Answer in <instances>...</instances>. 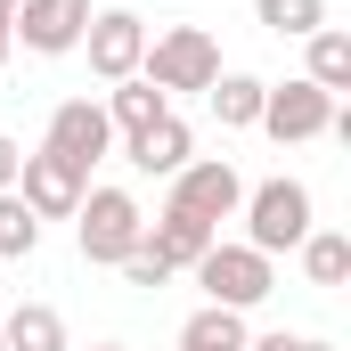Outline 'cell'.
Wrapping results in <instances>:
<instances>
[{
    "label": "cell",
    "instance_id": "cell-16",
    "mask_svg": "<svg viewBox=\"0 0 351 351\" xmlns=\"http://www.w3.org/2000/svg\"><path fill=\"white\" fill-rule=\"evenodd\" d=\"M0 343H8V351H74L58 302H16V311L0 319Z\"/></svg>",
    "mask_w": 351,
    "mask_h": 351
},
{
    "label": "cell",
    "instance_id": "cell-24",
    "mask_svg": "<svg viewBox=\"0 0 351 351\" xmlns=\"http://www.w3.org/2000/svg\"><path fill=\"white\" fill-rule=\"evenodd\" d=\"M8 16H16V0H0V74H8V49H16L8 41Z\"/></svg>",
    "mask_w": 351,
    "mask_h": 351
},
{
    "label": "cell",
    "instance_id": "cell-21",
    "mask_svg": "<svg viewBox=\"0 0 351 351\" xmlns=\"http://www.w3.org/2000/svg\"><path fill=\"white\" fill-rule=\"evenodd\" d=\"M114 269H123V278H131V286H172V269L156 262V254H147V245H131V254H123V262H114Z\"/></svg>",
    "mask_w": 351,
    "mask_h": 351
},
{
    "label": "cell",
    "instance_id": "cell-20",
    "mask_svg": "<svg viewBox=\"0 0 351 351\" xmlns=\"http://www.w3.org/2000/svg\"><path fill=\"white\" fill-rule=\"evenodd\" d=\"M33 254H41V221H33L25 196L8 188V196H0V262H33Z\"/></svg>",
    "mask_w": 351,
    "mask_h": 351
},
{
    "label": "cell",
    "instance_id": "cell-10",
    "mask_svg": "<svg viewBox=\"0 0 351 351\" xmlns=\"http://www.w3.org/2000/svg\"><path fill=\"white\" fill-rule=\"evenodd\" d=\"M82 188H90V180L74 172V164H58L49 147H33V156L16 164V196H25V213H33V221H74Z\"/></svg>",
    "mask_w": 351,
    "mask_h": 351
},
{
    "label": "cell",
    "instance_id": "cell-12",
    "mask_svg": "<svg viewBox=\"0 0 351 351\" xmlns=\"http://www.w3.org/2000/svg\"><path fill=\"white\" fill-rule=\"evenodd\" d=\"M213 237H221V229L188 221V213H172V204H164V213H156V221L139 229V245H147L156 262L172 269V278H180V269H196V262H204V254H213Z\"/></svg>",
    "mask_w": 351,
    "mask_h": 351
},
{
    "label": "cell",
    "instance_id": "cell-9",
    "mask_svg": "<svg viewBox=\"0 0 351 351\" xmlns=\"http://www.w3.org/2000/svg\"><path fill=\"white\" fill-rule=\"evenodd\" d=\"M82 33H90V0H16V16H8V41L33 58H66V49H82Z\"/></svg>",
    "mask_w": 351,
    "mask_h": 351
},
{
    "label": "cell",
    "instance_id": "cell-17",
    "mask_svg": "<svg viewBox=\"0 0 351 351\" xmlns=\"http://www.w3.org/2000/svg\"><path fill=\"white\" fill-rule=\"evenodd\" d=\"M245 311H221V302H204L188 327H180V351H245Z\"/></svg>",
    "mask_w": 351,
    "mask_h": 351
},
{
    "label": "cell",
    "instance_id": "cell-1",
    "mask_svg": "<svg viewBox=\"0 0 351 351\" xmlns=\"http://www.w3.org/2000/svg\"><path fill=\"white\" fill-rule=\"evenodd\" d=\"M237 213H245V245L269 254V262H278V254H294V245L319 229V204H311V188H302V180H262V188H245V204H237Z\"/></svg>",
    "mask_w": 351,
    "mask_h": 351
},
{
    "label": "cell",
    "instance_id": "cell-8",
    "mask_svg": "<svg viewBox=\"0 0 351 351\" xmlns=\"http://www.w3.org/2000/svg\"><path fill=\"white\" fill-rule=\"evenodd\" d=\"M82 49H90V74L98 82H131L139 58H147V16L139 8H90Z\"/></svg>",
    "mask_w": 351,
    "mask_h": 351
},
{
    "label": "cell",
    "instance_id": "cell-27",
    "mask_svg": "<svg viewBox=\"0 0 351 351\" xmlns=\"http://www.w3.org/2000/svg\"><path fill=\"white\" fill-rule=\"evenodd\" d=\"M0 351H8V343H0Z\"/></svg>",
    "mask_w": 351,
    "mask_h": 351
},
{
    "label": "cell",
    "instance_id": "cell-23",
    "mask_svg": "<svg viewBox=\"0 0 351 351\" xmlns=\"http://www.w3.org/2000/svg\"><path fill=\"white\" fill-rule=\"evenodd\" d=\"M302 335H286V327H269V335H245V351H294Z\"/></svg>",
    "mask_w": 351,
    "mask_h": 351
},
{
    "label": "cell",
    "instance_id": "cell-4",
    "mask_svg": "<svg viewBox=\"0 0 351 351\" xmlns=\"http://www.w3.org/2000/svg\"><path fill=\"white\" fill-rule=\"evenodd\" d=\"M139 74L164 90V98H180V90H213V74H221V41H213L204 25H164V33L147 41Z\"/></svg>",
    "mask_w": 351,
    "mask_h": 351
},
{
    "label": "cell",
    "instance_id": "cell-26",
    "mask_svg": "<svg viewBox=\"0 0 351 351\" xmlns=\"http://www.w3.org/2000/svg\"><path fill=\"white\" fill-rule=\"evenodd\" d=\"M90 351H131V343H90Z\"/></svg>",
    "mask_w": 351,
    "mask_h": 351
},
{
    "label": "cell",
    "instance_id": "cell-2",
    "mask_svg": "<svg viewBox=\"0 0 351 351\" xmlns=\"http://www.w3.org/2000/svg\"><path fill=\"white\" fill-rule=\"evenodd\" d=\"M139 229H147V213H139L131 188H82V204H74V245H82V262L114 269L139 245Z\"/></svg>",
    "mask_w": 351,
    "mask_h": 351
},
{
    "label": "cell",
    "instance_id": "cell-25",
    "mask_svg": "<svg viewBox=\"0 0 351 351\" xmlns=\"http://www.w3.org/2000/svg\"><path fill=\"white\" fill-rule=\"evenodd\" d=\"M294 351H335V343H319V335H302V343H294Z\"/></svg>",
    "mask_w": 351,
    "mask_h": 351
},
{
    "label": "cell",
    "instance_id": "cell-6",
    "mask_svg": "<svg viewBox=\"0 0 351 351\" xmlns=\"http://www.w3.org/2000/svg\"><path fill=\"white\" fill-rule=\"evenodd\" d=\"M335 106H343V98H327L319 82L286 74V82H269V90H262V123H254V131H269L278 147H302V139H327Z\"/></svg>",
    "mask_w": 351,
    "mask_h": 351
},
{
    "label": "cell",
    "instance_id": "cell-3",
    "mask_svg": "<svg viewBox=\"0 0 351 351\" xmlns=\"http://www.w3.org/2000/svg\"><path fill=\"white\" fill-rule=\"evenodd\" d=\"M196 286H204V302H221V311H262L269 294H278V262L254 254L245 237H237V245L213 237V254L196 262Z\"/></svg>",
    "mask_w": 351,
    "mask_h": 351
},
{
    "label": "cell",
    "instance_id": "cell-7",
    "mask_svg": "<svg viewBox=\"0 0 351 351\" xmlns=\"http://www.w3.org/2000/svg\"><path fill=\"white\" fill-rule=\"evenodd\" d=\"M41 147L90 180V164H98V156H114V123H106V106H98V98H66V106H49Z\"/></svg>",
    "mask_w": 351,
    "mask_h": 351
},
{
    "label": "cell",
    "instance_id": "cell-15",
    "mask_svg": "<svg viewBox=\"0 0 351 351\" xmlns=\"http://www.w3.org/2000/svg\"><path fill=\"white\" fill-rule=\"evenodd\" d=\"M262 74H229V66H221V74H213V90H204V98H213V123H221V131H254V123H262Z\"/></svg>",
    "mask_w": 351,
    "mask_h": 351
},
{
    "label": "cell",
    "instance_id": "cell-18",
    "mask_svg": "<svg viewBox=\"0 0 351 351\" xmlns=\"http://www.w3.org/2000/svg\"><path fill=\"white\" fill-rule=\"evenodd\" d=\"M294 254H302V278H311V286H343L351 278V237L343 229H311Z\"/></svg>",
    "mask_w": 351,
    "mask_h": 351
},
{
    "label": "cell",
    "instance_id": "cell-5",
    "mask_svg": "<svg viewBox=\"0 0 351 351\" xmlns=\"http://www.w3.org/2000/svg\"><path fill=\"white\" fill-rule=\"evenodd\" d=\"M172 213H188V221H204V229H221V221H237V204H245V180H237V164L229 156H188L172 172V196H164Z\"/></svg>",
    "mask_w": 351,
    "mask_h": 351
},
{
    "label": "cell",
    "instance_id": "cell-22",
    "mask_svg": "<svg viewBox=\"0 0 351 351\" xmlns=\"http://www.w3.org/2000/svg\"><path fill=\"white\" fill-rule=\"evenodd\" d=\"M16 164H25V147H16V139H8V131H0V196H8V188H16Z\"/></svg>",
    "mask_w": 351,
    "mask_h": 351
},
{
    "label": "cell",
    "instance_id": "cell-11",
    "mask_svg": "<svg viewBox=\"0 0 351 351\" xmlns=\"http://www.w3.org/2000/svg\"><path fill=\"white\" fill-rule=\"evenodd\" d=\"M188 156H196V131H188L180 114H164V123H147V131L123 139V164H131L139 180H172Z\"/></svg>",
    "mask_w": 351,
    "mask_h": 351
},
{
    "label": "cell",
    "instance_id": "cell-13",
    "mask_svg": "<svg viewBox=\"0 0 351 351\" xmlns=\"http://www.w3.org/2000/svg\"><path fill=\"white\" fill-rule=\"evenodd\" d=\"M98 106H106V123H114V139H131V131H147V123H164V114H172V98H164V90L147 82V74H131V82H114L106 98H98Z\"/></svg>",
    "mask_w": 351,
    "mask_h": 351
},
{
    "label": "cell",
    "instance_id": "cell-19",
    "mask_svg": "<svg viewBox=\"0 0 351 351\" xmlns=\"http://www.w3.org/2000/svg\"><path fill=\"white\" fill-rule=\"evenodd\" d=\"M254 16H262L278 41H311L327 25V0H254Z\"/></svg>",
    "mask_w": 351,
    "mask_h": 351
},
{
    "label": "cell",
    "instance_id": "cell-14",
    "mask_svg": "<svg viewBox=\"0 0 351 351\" xmlns=\"http://www.w3.org/2000/svg\"><path fill=\"white\" fill-rule=\"evenodd\" d=\"M302 82H319L327 98L351 90V33H343V25H319V33L302 41Z\"/></svg>",
    "mask_w": 351,
    "mask_h": 351
}]
</instances>
